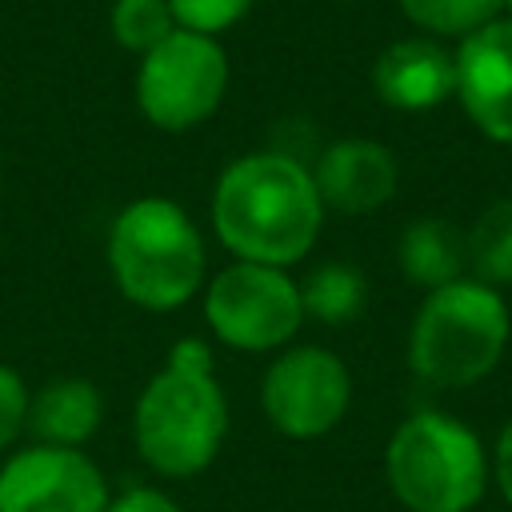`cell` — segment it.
<instances>
[{"instance_id":"obj_1","label":"cell","mask_w":512,"mask_h":512,"mask_svg":"<svg viewBox=\"0 0 512 512\" xmlns=\"http://www.w3.org/2000/svg\"><path fill=\"white\" fill-rule=\"evenodd\" d=\"M320 224L324 200L316 176L292 152H248L216 176L212 228L236 260L292 268L320 240Z\"/></svg>"},{"instance_id":"obj_2","label":"cell","mask_w":512,"mask_h":512,"mask_svg":"<svg viewBox=\"0 0 512 512\" xmlns=\"http://www.w3.org/2000/svg\"><path fill=\"white\" fill-rule=\"evenodd\" d=\"M228 436V396L216 380L212 348L196 336L172 344L164 368L144 384L132 412L140 460L160 476L204 472Z\"/></svg>"},{"instance_id":"obj_3","label":"cell","mask_w":512,"mask_h":512,"mask_svg":"<svg viewBox=\"0 0 512 512\" xmlns=\"http://www.w3.org/2000/svg\"><path fill=\"white\" fill-rule=\"evenodd\" d=\"M108 268L124 300L172 312L204 288V236L176 200L140 196L108 228Z\"/></svg>"},{"instance_id":"obj_4","label":"cell","mask_w":512,"mask_h":512,"mask_svg":"<svg viewBox=\"0 0 512 512\" xmlns=\"http://www.w3.org/2000/svg\"><path fill=\"white\" fill-rule=\"evenodd\" d=\"M508 344V304L484 280H452L432 288L412 320L408 364L436 388H468L484 380Z\"/></svg>"},{"instance_id":"obj_5","label":"cell","mask_w":512,"mask_h":512,"mask_svg":"<svg viewBox=\"0 0 512 512\" xmlns=\"http://www.w3.org/2000/svg\"><path fill=\"white\" fill-rule=\"evenodd\" d=\"M388 488L408 512H468L488 484V456L472 428L444 412L408 416L384 448Z\"/></svg>"},{"instance_id":"obj_6","label":"cell","mask_w":512,"mask_h":512,"mask_svg":"<svg viewBox=\"0 0 512 512\" xmlns=\"http://www.w3.org/2000/svg\"><path fill=\"white\" fill-rule=\"evenodd\" d=\"M228 52L216 36L176 28L136 68V108L160 132H188L216 116L228 96Z\"/></svg>"},{"instance_id":"obj_7","label":"cell","mask_w":512,"mask_h":512,"mask_svg":"<svg viewBox=\"0 0 512 512\" xmlns=\"http://www.w3.org/2000/svg\"><path fill=\"white\" fill-rule=\"evenodd\" d=\"M204 320L224 348L236 352H276L304 324L300 284L288 268L232 260L204 288Z\"/></svg>"},{"instance_id":"obj_8","label":"cell","mask_w":512,"mask_h":512,"mask_svg":"<svg viewBox=\"0 0 512 512\" xmlns=\"http://www.w3.org/2000/svg\"><path fill=\"white\" fill-rule=\"evenodd\" d=\"M352 404V376L348 364L320 348L300 344L280 352L260 384V408L268 424L288 440H316L332 432Z\"/></svg>"},{"instance_id":"obj_9","label":"cell","mask_w":512,"mask_h":512,"mask_svg":"<svg viewBox=\"0 0 512 512\" xmlns=\"http://www.w3.org/2000/svg\"><path fill=\"white\" fill-rule=\"evenodd\" d=\"M108 480L84 448L28 444L0 464V512H104Z\"/></svg>"},{"instance_id":"obj_10","label":"cell","mask_w":512,"mask_h":512,"mask_svg":"<svg viewBox=\"0 0 512 512\" xmlns=\"http://www.w3.org/2000/svg\"><path fill=\"white\" fill-rule=\"evenodd\" d=\"M456 100L496 144H512V16H496L460 40Z\"/></svg>"},{"instance_id":"obj_11","label":"cell","mask_w":512,"mask_h":512,"mask_svg":"<svg viewBox=\"0 0 512 512\" xmlns=\"http://www.w3.org/2000/svg\"><path fill=\"white\" fill-rule=\"evenodd\" d=\"M316 188L324 208L336 212H376L380 204L392 200L396 184H400V168L396 156L368 136H344L336 144H328L312 168Z\"/></svg>"},{"instance_id":"obj_12","label":"cell","mask_w":512,"mask_h":512,"mask_svg":"<svg viewBox=\"0 0 512 512\" xmlns=\"http://www.w3.org/2000/svg\"><path fill=\"white\" fill-rule=\"evenodd\" d=\"M372 88L396 112H428L456 96V56L432 36L392 40L372 64Z\"/></svg>"},{"instance_id":"obj_13","label":"cell","mask_w":512,"mask_h":512,"mask_svg":"<svg viewBox=\"0 0 512 512\" xmlns=\"http://www.w3.org/2000/svg\"><path fill=\"white\" fill-rule=\"evenodd\" d=\"M104 420V400L92 380L84 376H56L32 392L28 404V432L36 444L84 448Z\"/></svg>"},{"instance_id":"obj_14","label":"cell","mask_w":512,"mask_h":512,"mask_svg":"<svg viewBox=\"0 0 512 512\" xmlns=\"http://www.w3.org/2000/svg\"><path fill=\"white\" fill-rule=\"evenodd\" d=\"M396 260H400V268L412 284L432 292V288H444V284L464 276L468 236L460 228H452L448 220H440V216H420L400 232Z\"/></svg>"},{"instance_id":"obj_15","label":"cell","mask_w":512,"mask_h":512,"mask_svg":"<svg viewBox=\"0 0 512 512\" xmlns=\"http://www.w3.org/2000/svg\"><path fill=\"white\" fill-rule=\"evenodd\" d=\"M368 296L364 276L352 264H320L304 284H300V300H304V316L320 320V324H348L360 316Z\"/></svg>"},{"instance_id":"obj_16","label":"cell","mask_w":512,"mask_h":512,"mask_svg":"<svg viewBox=\"0 0 512 512\" xmlns=\"http://www.w3.org/2000/svg\"><path fill=\"white\" fill-rule=\"evenodd\" d=\"M408 24H416L424 36L444 40V36H472L476 28L492 24L504 16V0H396Z\"/></svg>"},{"instance_id":"obj_17","label":"cell","mask_w":512,"mask_h":512,"mask_svg":"<svg viewBox=\"0 0 512 512\" xmlns=\"http://www.w3.org/2000/svg\"><path fill=\"white\" fill-rule=\"evenodd\" d=\"M468 264L476 268V280H484V284H508L512 280V196L488 204L480 212V220L472 224Z\"/></svg>"},{"instance_id":"obj_18","label":"cell","mask_w":512,"mask_h":512,"mask_svg":"<svg viewBox=\"0 0 512 512\" xmlns=\"http://www.w3.org/2000/svg\"><path fill=\"white\" fill-rule=\"evenodd\" d=\"M108 28H112V40L124 52L144 56L176 32V20H172L168 0H112Z\"/></svg>"},{"instance_id":"obj_19","label":"cell","mask_w":512,"mask_h":512,"mask_svg":"<svg viewBox=\"0 0 512 512\" xmlns=\"http://www.w3.org/2000/svg\"><path fill=\"white\" fill-rule=\"evenodd\" d=\"M256 0H168L176 28L184 32H200V36H220L228 28H236Z\"/></svg>"},{"instance_id":"obj_20","label":"cell","mask_w":512,"mask_h":512,"mask_svg":"<svg viewBox=\"0 0 512 512\" xmlns=\"http://www.w3.org/2000/svg\"><path fill=\"white\" fill-rule=\"evenodd\" d=\"M28 404H32V392L20 380V372L0 364V452L12 448V440L28 428Z\"/></svg>"},{"instance_id":"obj_21","label":"cell","mask_w":512,"mask_h":512,"mask_svg":"<svg viewBox=\"0 0 512 512\" xmlns=\"http://www.w3.org/2000/svg\"><path fill=\"white\" fill-rule=\"evenodd\" d=\"M104 512H184V508H180L168 492L148 488V484H136V488H128V492L112 496Z\"/></svg>"},{"instance_id":"obj_22","label":"cell","mask_w":512,"mask_h":512,"mask_svg":"<svg viewBox=\"0 0 512 512\" xmlns=\"http://www.w3.org/2000/svg\"><path fill=\"white\" fill-rule=\"evenodd\" d=\"M496 484H500L504 500L512 504V420H508V428L500 432V444H496Z\"/></svg>"},{"instance_id":"obj_23","label":"cell","mask_w":512,"mask_h":512,"mask_svg":"<svg viewBox=\"0 0 512 512\" xmlns=\"http://www.w3.org/2000/svg\"><path fill=\"white\" fill-rule=\"evenodd\" d=\"M504 12H508V16H512V0H504Z\"/></svg>"}]
</instances>
